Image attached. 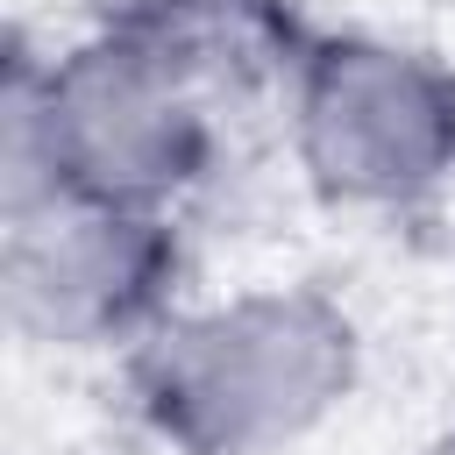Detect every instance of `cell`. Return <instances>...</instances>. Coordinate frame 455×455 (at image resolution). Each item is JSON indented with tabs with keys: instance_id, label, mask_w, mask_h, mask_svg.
I'll return each instance as SVG.
<instances>
[{
	"instance_id": "obj_3",
	"label": "cell",
	"mask_w": 455,
	"mask_h": 455,
	"mask_svg": "<svg viewBox=\"0 0 455 455\" xmlns=\"http://www.w3.org/2000/svg\"><path fill=\"white\" fill-rule=\"evenodd\" d=\"M306 178L348 206H398L455 178V71L377 36H327L291 71Z\"/></svg>"
},
{
	"instance_id": "obj_1",
	"label": "cell",
	"mask_w": 455,
	"mask_h": 455,
	"mask_svg": "<svg viewBox=\"0 0 455 455\" xmlns=\"http://www.w3.org/2000/svg\"><path fill=\"white\" fill-rule=\"evenodd\" d=\"M213 156L206 78L156 36L107 14L50 64L14 57L7 78V213L36 199H92L164 213Z\"/></svg>"
},
{
	"instance_id": "obj_2",
	"label": "cell",
	"mask_w": 455,
	"mask_h": 455,
	"mask_svg": "<svg viewBox=\"0 0 455 455\" xmlns=\"http://www.w3.org/2000/svg\"><path fill=\"white\" fill-rule=\"evenodd\" d=\"M142 419L178 455H284L355 384V327L313 284L171 313L128 355Z\"/></svg>"
},
{
	"instance_id": "obj_5",
	"label": "cell",
	"mask_w": 455,
	"mask_h": 455,
	"mask_svg": "<svg viewBox=\"0 0 455 455\" xmlns=\"http://www.w3.org/2000/svg\"><path fill=\"white\" fill-rule=\"evenodd\" d=\"M434 455H455V434H448V441H441V448H434Z\"/></svg>"
},
{
	"instance_id": "obj_4",
	"label": "cell",
	"mask_w": 455,
	"mask_h": 455,
	"mask_svg": "<svg viewBox=\"0 0 455 455\" xmlns=\"http://www.w3.org/2000/svg\"><path fill=\"white\" fill-rule=\"evenodd\" d=\"M178 235L164 213L92 206V199H36L7 213L0 291L7 320L50 348H114L142 341L171 313Z\"/></svg>"
}]
</instances>
